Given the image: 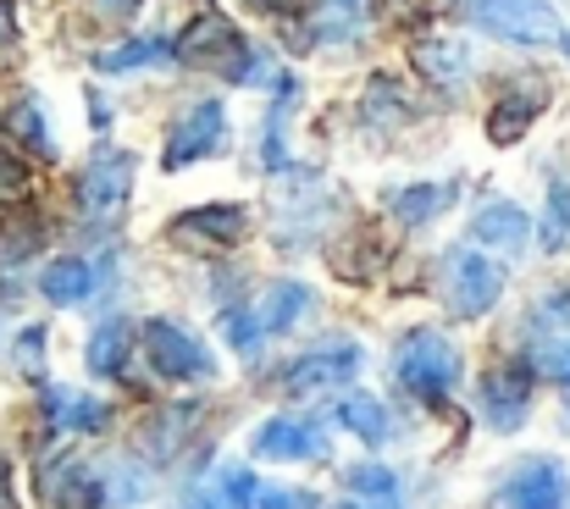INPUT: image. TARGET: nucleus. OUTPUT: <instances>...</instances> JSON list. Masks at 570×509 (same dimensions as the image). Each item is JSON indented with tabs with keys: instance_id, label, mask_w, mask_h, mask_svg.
I'll return each instance as SVG.
<instances>
[{
	"instance_id": "obj_37",
	"label": "nucleus",
	"mask_w": 570,
	"mask_h": 509,
	"mask_svg": "<svg viewBox=\"0 0 570 509\" xmlns=\"http://www.w3.org/2000/svg\"><path fill=\"white\" fill-rule=\"evenodd\" d=\"M344 509H399V505H393V493H382L377 505H361V499H350V505H344Z\"/></svg>"
},
{
	"instance_id": "obj_30",
	"label": "nucleus",
	"mask_w": 570,
	"mask_h": 509,
	"mask_svg": "<svg viewBox=\"0 0 570 509\" xmlns=\"http://www.w3.org/2000/svg\"><path fill=\"white\" fill-rule=\"evenodd\" d=\"M22 188H28V167H22L17 156H6V150H0V205L22 199Z\"/></svg>"
},
{
	"instance_id": "obj_29",
	"label": "nucleus",
	"mask_w": 570,
	"mask_h": 509,
	"mask_svg": "<svg viewBox=\"0 0 570 509\" xmlns=\"http://www.w3.org/2000/svg\"><path fill=\"white\" fill-rule=\"evenodd\" d=\"M255 509H316V493H294V488H255Z\"/></svg>"
},
{
	"instance_id": "obj_9",
	"label": "nucleus",
	"mask_w": 570,
	"mask_h": 509,
	"mask_svg": "<svg viewBox=\"0 0 570 509\" xmlns=\"http://www.w3.org/2000/svg\"><path fill=\"white\" fill-rule=\"evenodd\" d=\"M249 454H261V460H327V438H322L316 421L277 415L249 438Z\"/></svg>"
},
{
	"instance_id": "obj_8",
	"label": "nucleus",
	"mask_w": 570,
	"mask_h": 509,
	"mask_svg": "<svg viewBox=\"0 0 570 509\" xmlns=\"http://www.w3.org/2000/svg\"><path fill=\"white\" fill-rule=\"evenodd\" d=\"M244 211L238 205H199V211H184L173 227H167V238L173 244H184V249H227V244H238L244 238Z\"/></svg>"
},
{
	"instance_id": "obj_5",
	"label": "nucleus",
	"mask_w": 570,
	"mask_h": 509,
	"mask_svg": "<svg viewBox=\"0 0 570 509\" xmlns=\"http://www.w3.org/2000/svg\"><path fill=\"white\" fill-rule=\"evenodd\" d=\"M145 349H150L156 376H167V382L210 376V354H205V343L189 339L178 322H150V327H145Z\"/></svg>"
},
{
	"instance_id": "obj_12",
	"label": "nucleus",
	"mask_w": 570,
	"mask_h": 509,
	"mask_svg": "<svg viewBox=\"0 0 570 509\" xmlns=\"http://www.w3.org/2000/svg\"><path fill=\"white\" fill-rule=\"evenodd\" d=\"M471 238L488 244V249H504V255H521L527 238H532V222L515 199H488L476 216H471Z\"/></svg>"
},
{
	"instance_id": "obj_24",
	"label": "nucleus",
	"mask_w": 570,
	"mask_h": 509,
	"mask_svg": "<svg viewBox=\"0 0 570 509\" xmlns=\"http://www.w3.org/2000/svg\"><path fill=\"white\" fill-rule=\"evenodd\" d=\"M449 205V183H415V188H404V194H393V216L399 222H432L438 211Z\"/></svg>"
},
{
	"instance_id": "obj_19",
	"label": "nucleus",
	"mask_w": 570,
	"mask_h": 509,
	"mask_svg": "<svg viewBox=\"0 0 570 509\" xmlns=\"http://www.w3.org/2000/svg\"><path fill=\"white\" fill-rule=\"evenodd\" d=\"M39 294L50 300V305H83L89 294H95V272L83 266V261H50L45 266V277H39Z\"/></svg>"
},
{
	"instance_id": "obj_1",
	"label": "nucleus",
	"mask_w": 570,
	"mask_h": 509,
	"mask_svg": "<svg viewBox=\"0 0 570 509\" xmlns=\"http://www.w3.org/2000/svg\"><path fill=\"white\" fill-rule=\"evenodd\" d=\"M393 376H399L415 399L443 404V399L460 388V349L443 339V333H432V327H415V333H404L399 349H393Z\"/></svg>"
},
{
	"instance_id": "obj_28",
	"label": "nucleus",
	"mask_w": 570,
	"mask_h": 509,
	"mask_svg": "<svg viewBox=\"0 0 570 509\" xmlns=\"http://www.w3.org/2000/svg\"><path fill=\"white\" fill-rule=\"evenodd\" d=\"M344 488L350 493H393V471L387 466H350L344 471Z\"/></svg>"
},
{
	"instance_id": "obj_26",
	"label": "nucleus",
	"mask_w": 570,
	"mask_h": 509,
	"mask_svg": "<svg viewBox=\"0 0 570 509\" xmlns=\"http://www.w3.org/2000/svg\"><path fill=\"white\" fill-rule=\"evenodd\" d=\"M543 244H549L554 255L570 249V188L566 183L549 194V211H543Z\"/></svg>"
},
{
	"instance_id": "obj_11",
	"label": "nucleus",
	"mask_w": 570,
	"mask_h": 509,
	"mask_svg": "<svg viewBox=\"0 0 570 509\" xmlns=\"http://www.w3.org/2000/svg\"><path fill=\"white\" fill-rule=\"evenodd\" d=\"M355 365H361V349H355V343H333V349H322V354L294 360V365L283 371V388L305 399V393H322V388L350 382V376H355Z\"/></svg>"
},
{
	"instance_id": "obj_35",
	"label": "nucleus",
	"mask_w": 570,
	"mask_h": 509,
	"mask_svg": "<svg viewBox=\"0 0 570 509\" xmlns=\"http://www.w3.org/2000/svg\"><path fill=\"white\" fill-rule=\"evenodd\" d=\"M95 11H100V17H134L139 0H95Z\"/></svg>"
},
{
	"instance_id": "obj_3",
	"label": "nucleus",
	"mask_w": 570,
	"mask_h": 509,
	"mask_svg": "<svg viewBox=\"0 0 570 509\" xmlns=\"http://www.w3.org/2000/svg\"><path fill=\"white\" fill-rule=\"evenodd\" d=\"M189 67H216V72H227L233 84H255L261 78V56L244 45V33L227 22V17H216V11H205L199 22H189V33L173 45Z\"/></svg>"
},
{
	"instance_id": "obj_15",
	"label": "nucleus",
	"mask_w": 570,
	"mask_h": 509,
	"mask_svg": "<svg viewBox=\"0 0 570 509\" xmlns=\"http://www.w3.org/2000/svg\"><path fill=\"white\" fill-rule=\"evenodd\" d=\"M45 421L56 432H100L111 421V410L89 393H72V388H45Z\"/></svg>"
},
{
	"instance_id": "obj_25",
	"label": "nucleus",
	"mask_w": 570,
	"mask_h": 509,
	"mask_svg": "<svg viewBox=\"0 0 570 509\" xmlns=\"http://www.w3.org/2000/svg\"><path fill=\"white\" fill-rule=\"evenodd\" d=\"M167 50H173L167 39H134V45L106 50V56H100V72H134V67H145V61H161Z\"/></svg>"
},
{
	"instance_id": "obj_4",
	"label": "nucleus",
	"mask_w": 570,
	"mask_h": 509,
	"mask_svg": "<svg viewBox=\"0 0 570 509\" xmlns=\"http://www.w3.org/2000/svg\"><path fill=\"white\" fill-rule=\"evenodd\" d=\"M471 22L510 45H560V33H566V22L549 0H476Z\"/></svg>"
},
{
	"instance_id": "obj_27",
	"label": "nucleus",
	"mask_w": 570,
	"mask_h": 509,
	"mask_svg": "<svg viewBox=\"0 0 570 509\" xmlns=\"http://www.w3.org/2000/svg\"><path fill=\"white\" fill-rule=\"evenodd\" d=\"M222 333H227V343H233L238 354H255V349H261V322H255V311H227V316H222Z\"/></svg>"
},
{
	"instance_id": "obj_6",
	"label": "nucleus",
	"mask_w": 570,
	"mask_h": 509,
	"mask_svg": "<svg viewBox=\"0 0 570 509\" xmlns=\"http://www.w3.org/2000/svg\"><path fill=\"white\" fill-rule=\"evenodd\" d=\"M222 134H227V111L216 106V100H199V106H189L184 117H178V128H173V139H167V167L184 172L194 167L199 156H210L216 145H222Z\"/></svg>"
},
{
	"instance_id": "obj_39",
	"label": "nucleus",
	"mask_w": 570,
	"mask_h": 509,
	"mask_svg": "<svg viewBox=\"0 0 570 509\" xmlns=\"http://www.w3.org/2000/svg\"><path fill=\"white\" fill-rule=\"evenodd\" d=\"M189 509H216V505H189Z\"/></svg>"
},
{
	"instance_id": "obj_18",
	"label": "nucleus",
	"mask_w": 570,
	"mask_h": 509,
	"mask_svg": "<svg viewBox=\"0 0 570 509\" xmlns=\"http://www.w3.org/2000/svg\"><path fill=\"white\" fill-rule=\"evenodd\" d=\"M305 22L327 45H350L361 33V0H305Z\"/></svg>"
},
{
	"instance_id": "obj_21",
	"label": "nucleus",
	"mask_w": 570,
	"mask_h": 509,
	"mask_svg": "<svg viewBox=\"0 0 570 509\" xmlns=\"http://www.w3.org/2000/svg\"><path fill=\"white\" fill-rule=\"evenodd\" d=\"M128 349H134V327H128V322H106V327H95V339H89V371L117 376V371L128 365Z\"/></svg>"
},
{
	"instance_id": "obj_22",
	"label": "nucleus",
	"mask_w": 570,
	"mask_h": 509,
	"mask_svg": "<svg viewBox=\"0 0 570 509\" xmlns=\"http://www.w3.org/2000/svg\"><path fill=\"white\" fill-rule=\"evenodd\" d=\"M338 421H344L361 443H382V438H387V410H382L377 399H366V393L338 399Z\"/></svg>"
},
{
	"instance_id": "obj_16",
	"label": "nucleus",
	"mask_w": 570,
	"mask_h": 509,
	"mask_svg": "<svg viewBox=\"0 0 570 509\" xmlns=\"http://www.w3.org/2000/svg\"><path fill=\"white\" fill-rule=\"evenodd\" d=\"M538 111H543V84H527L521 95H504V100L493 106V117H488V139H493V145H515V139L538 123Z\"/></svg>"
},
{
	"instance_id": "obj_7",
	"label": "nucleus",
	"mask_w": 570,
	"mask_h": 509,
	"mask_svg": "<svg viewBox=\"0 0 570 509\" xmlns=\"http://www.w3.org/2000/svg\"><path fill=\"white\" fill-rule=\"evenodd\" d=\"M128 177H134V161L117 150H106V156H95L83 177H78V205H83V216L89 222H106V216H117L122 211V199H128Z\"/></svg>"
},
{
	"instance_id": "obj_13",
	"label": "nucleus",
	"mask_w": 570,
	"mask_h": 509,
	"mask_svg": "<svg viewBox=\"0 0 570 509\" xmlns=\"http://www.w3.org/2000/svg\"><path fill=\"white\" fill-rule=\"evenodd\" d=\"M504 505L510 509H560L566 505V477H560V466L527 460V466L515 471V482L504 488Z\"/></svg>"
},
{
	"instance_id": "obj_10",
	"label": "nucleus",
	"mask_w": 570,
	"mask_h": 509,
	"mask_svg": "<svg viewBox=\"0 0 570 509\" xmlns=\"http://www.w3.org/2000/svg\"><path fill=\"white\" fill-rule=\"evenodd\" d=\"M39 499L45 509H100V482L83 460L61 454V460L39 466Z\"/></svg>"
},
{
	"instance_id": "obj_20",
	"label": "nucleus",
	"mask_w": 570,
	"mask_h": 509,
	"mask_svg": "<svg viewBox=\"0 0 570 509\" xmlns=\"http://www.w3.org/2000/svg\"><path fill=\"white\" fill-rule=\"evenodd\" d=\"M305 311H311V288H305V283H277V288H266V300L255 305V322H261V333H288Z\"/></svg>"
},
{
	"instance_id": "obj_17",
	"label": "nucleus",
	"mask_w": 570,
	"mask_h": 509,
	"mask_svg": "<svg viewBox=\"0 0 570 509\" xmlns=\"http://www.w3.org/2000/svg\"><path fill=\"white\" fill-rule=\"evenodd\" d=\"M415 67H421V78H432L438 89H460L465 72H471V56H465L460 39H426V45H415Z\"/></svg>"
},
{
	"instance_id": "obj_32",
	"label": "nucleus",
	"mask_w": 570,
	"mask_h": 509,
	"mask_svg": "<svg viewBox=\"0 0 570 509\" xmlns=\"http://www.w3.org/2000/svg\"><path fill=\"white\" fill-rule=\"evenodd\" d=\"M543 371H549L554 382H566L570 388V339H560V343H549V349H543Z\"/></svg>"
},
{
	"instance_id": "obj_38",
	"label": "nucleus",
	"mask_w": 570,
	"mask_h": 509,
	"mask_svg": "<svg viewBox=\"0 0 570 509\" xmlns=\"http://www.w3.org/2000/svg\"><path fill=\"white\" fill-rule=\"evenodd\" d=\"M549 311H554V316L566 322V316H570V294H566V300H549Z\"/></svg>"
},
{
	"instance_id": "obj_23",
	"label": "nucleus",
	"mask_w": 570,
	"mask_h": 509,
	"mask_svg": "<svg viewBox=\"0 0 570 509\" xmlns=\"http://www.w3.org/2000/svg\"><path fill=\"white\" fill-rule=\"evenodd\" d=\"M6 134H11V139H22L39 161H50V156H56V145H50L45 117H39V106H33V100H17V106L6 111Z\"/></svg>"
},
{
	"instance_id": "obj_34",
	"label": "nucleus",
	"mask_w": 570,
	"mask_h": 509,
	"mask_svg": "<svg viewBox=\"0 0 570 509\" xmlns=\"http://www.w3.org/2000/svg\"><path fill=\"white\" fill-rule=\"evenodd\" d=\"M6 45H17V6L11 0H0V50Z\"/></svg>"
},
{
	"instance_id": "obj_2",
	"label": "nucleus",
	"mask_w": 570,
	"mask_h": 509,
	"mask_svg": "<svg viewBox=\"0 0 570 509\" xmlns=\"http://www.w3.org/2000/svg\"><path fill=\"white\" fill-rule=\"evenodd\" d=\"M438 288H443L449 316L465 322V316L493 311V300L504 294V266L488 261V255L471 249V244H454V249L443 255V266H438Z\"/></svg>"
},
{
	"instance_id": "obj_31",
	"label": "nucleus",
	"mask_w": 570,
	"mask_h": 509,
	"mask_svg": "<svg viewBox=\"0 0 570 509\" xmlns=\"http://www.w3.org/2000/svg\"><path fill=\"white\" fill-rule=\"evenodd\" d=\"M39 354H45V327H28V333L17 339V365H28V371L39 376Z\"/></svg>"
},
{
	"instance_id": "obj_33",
	"label": "nucleus",
	"mask_w": 570,
	"mask_h": 509,
	"mask_svg": "<svg viewBox=\"0 0 570 509\" xmlns=\"http://www.w3.org/2000/svg\"><path fill=\"white\" fill-rule=\"evenodd\" d=\"M255 488H261V482H255L249 471H233V477H227V499L238 509H255Z\"/></svg>"
},
{
	"instance_id": "obj_36",
	"label": "nucleus",
	"mask_w": 570,
	"mask_h": 509,
	"mask_svg": "<svg viewBox=\"0 0 570 509\" xmlns=\"http://www.w3.org/2000/svg\"><path fill=\"white\" fill-rule=\"evenodd\" d=\"M0 509H17V499H11V466L0 460Z\"/></svg>"
},
{
	"instance_id": "obj_14",
	"label": "nucleus",
	"mask_w": 570,
	"mask_h": 509,
	"mask_svg": "<svg viewBox=\"0 0 570 509\" xmlns=\"http://www.w3.org/2000/svg\"><path fill=\"white\" fill-rule=\"evenodd\" d=\"M527 399H532V376L527 371H488L482 376V404H488V421L493 427H521L527 415Z\"/></svg>"
}]
</instances>
